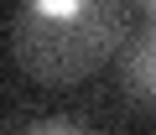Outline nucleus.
<instances>
[{"mask_svg":"<svg viewBox=\"0 0 156 135\" xmlns=\"http://www.w3.org/2000/svg\"><path fill=\"white\" fill-rule=\"evenodd\" d=\"M146 11H151V16H156V0H146Z\"/></svg>","mask_w":156,"mask_h":135,"instance_id":"4","label":"nucleus"},{"mask_svg":"<svg viewBox=\"0 0 156 135\" xmlns=\"http://www.w3.org/2000/svg\"><path fill=\"white\" fill-rule=\"evenodd\" d=\"M21 135H83L78 125H62V119H37V125H26Z\"/></svg>","mask_w":156,"mask_h":135,"instance_id":"3","label":"nucleus"},{"mask_svg":"<svg viewBox=\"0 0 156 135\" xmlns=\"http://www.w3.org/2000/svg\"><path fill=\"white\" fill-rule=\"evenodd\" d=\"M120 83H125V94H130L140 109H156V26L130 42L125 68H120Z\"/></svg>","mask_w":156,"mask_h":135,"instance_id":"2","label":"nucleus"},{"mask_svg":"<svg viewBox=\"0 0 156 135\" xmlns=\"http://www.w3.org/2000/svg\"><path fill=\"white\" fill-rule=\"evenodd\" d=\"M120 31H125L120 0H21L11 21V47L31 78L68 83L94 73L115 52Z\"/></svg>","mask_w":156,"mask_h":135,"instance_id":"1","label":"nucleus"}]
</instances>
